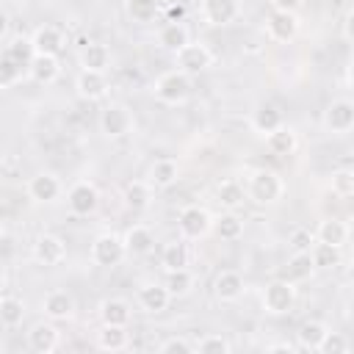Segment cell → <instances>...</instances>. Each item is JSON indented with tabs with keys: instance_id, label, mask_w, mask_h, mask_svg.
<instances>
[{
	"instance_id": "cell-10",
	"label": "cell",
	"mask_w": 354,
	"mask_h": 354,
	"mask_svg": "<svg viewBox=\"0 0 354 354\" xmlns=\"http://www.w3.org/2000/svg\"><path fill=\"white\" fill-rule=\"evenodd\" d=\"M33 260L39 263V266H44V268H53V266H61L64 260H66V243H64V238H58V235H53V232H44V235H39L36 241H33Z\"/></svg>"
},
{
	"instance_id": "cell-15",
	"label": "cell",
	"mask_w": 354,
	"mask_h": 354,
	"mask_svg": "<svg viewBox=\"0 0 354 354\" xmlns=\"http://www.w3.org/2000/svg\"><path fill=\"white\" fill-rule=\"evenodd\" d=\"M266 33L271 41L277 44H288L296 39L299 33V19L296 14H288V11H274L268 19H266Z\"/></svg>"
},
{
	"instance_id": "cell-7",
	"label": "cell",
	"mask_w": 354,
	"mask_h": 354,
	"mask_svg": "<svg viewBox=\"0 0 354 354\" xmlns=\"http://www.w3.org/2000/svg\"><path fill=\"white\" fill-rule=\"evenodd\" d=\"M324 130L332 133V136H346L351 133L354 127V102L348 97H340V100H332L326 108H324Z\"/></svg>"
},
{
	"instance_id": "cell-36",
	"label": "cell",
	"mask_w": 354,
	"mask_h": 354,
	"mask_svg": "<svg viewBox=\"0 0 354 354\" xmlns=\"http://www.w3.org/2000/svg\"><path fill=\"white\" fill-rule=\"evenodd\" d=\"M97 348L102 351H122L127 348V326H105L97 332Z\"/></svg>"
},
{
	"instance_id": "cell-52",
	"label": "cell",
	"mask_w": 354,
	"mask_h": 354,
	"mask_svg": "<svg viewBox=\"0 0 354 354\" xmlns=\"http://www.w3.org/2000/svg\"><path fill=\"white\" fill-rule=\"evenodd\" d=\"M3 246H6V230L0 227V252H3Z\"/></svg>"
},
{
	"instance_id": "cell-30",
	"label": "cell",
	"mask_w": 354,
	"mask_h": 354,
	"mask_svg": "<svg viewBox=\"0 0 354 354\" xmlns=\"http://www.w3.org/2000/svg\"><path fill=\"white\" fill-rule=\"evenodd\" d=\"M313 235H315V241H321V243L343 246V243H346V238H348V227H346L340 218H321Z\"/></svg>"
},
{
	"instance_id": "cell-49",
	"label": "cell",
	"mask_w": 354,
	"mask_h": 354,
	"mask_svg": "<svg viewBox=\"0 0 354 354\" xmlns=\"http://www.w3.org/2000/svg\"><path fill=\"white\" fill-rule=\"evenodd\" d=\"M266 351H268V354H277V351H288V354H293V351H296V343H271Z\"/></svg>"
},
{
	"instance_id": "cell-45",
	"label": "cell",
	"mask_w": 354,
	"mask_h": 354,
	"mask_svg": "<svg viewBox=\"0 0 354 354\" xmlns=\"http://www.w3.org/2000/svg\"><path fill=\"white\" fill-rule=\"evenodd\" d=\"M288 243H290V249H293V252H310V246L315 243V235H313L307 227H296V230L290 232Z\"/></svg>"
},
{
	"instance_id": "cell-18",
	"label": "cell",
	"mask_w": 354,
	"mask_h": 354,
	"mask_svg": "<svg viewBox=\"0 0 354 354\" xmlns=\"http://www.w3.org/2000/svg\"><path fill=\"white\" fill-rule=\"evenodd\" d=\"M58 346H61V332H58L53 324L39 321V324L30 326V332H28V348H30V351H36V354H50V351H55Z\"/></svg>"
},
{
	"instance_id": "cell-11",
	"label": "cell",
	"mask_w": 354,
	"mask_h": 354,
	"mask_svg": "<svg viewBox=\"0 0 354 354\" xmlns=\"http://www.w3.org/2000/svg\"><path fill=\"white\" fill-rule=\"evenodd\" d=\"M202 22L210 28H224L232 25L241 14V3L238 0H202Z\"/></svg>"
},
{
	"instance_id": "cell-24",
	"label": "cell",
	"mask_w": 354,
	"mask_h": 354,
	"mask_svg": "<svg viewBox=\"0 0 354 354\" xmlns=\"http://www.w3.org/2000/svg\"><path fill=\"white\" fill-rule=\"evenodd\" d=\"M130 318H133V313H130V304L124 299L111 296V299L100 301V321L105 326H127Z\"/></svg>"
},
{
	"instance_id": "cell-13",
	"label": "cell",
	"mask_w": 354,
	"mask_h": 354,
	"mask_svg": "<svg viewBox=\"0 0 354 354\" xmlns=\"http://www.w3.org/2000/svg\"><path fill=\"white\" fill-rule=\"evenodd\" d=\"M213 293H216V299H218L221 304H232V301H238V299L246 293V282H243V277H241L238 271L224 268V271H218L216 279H213Z\"/></svg>"
},
{
	"instance_id": "cell-12",
	"label": "cell",
	"mask_w": 354,
	"mask_h": 354,
	"mask_svg": "<svg viewBox=\"0 0 354 354\" xmlns=\"http://www.w3.org/2000/svg\"><path fill=\"white\" fill-rule=\"evenodd\" d=\"M108 88H111V83H108L105 72L80 69L77 77H75V91H77V97L86 100V102H100V100H105V97H108Z\"/></svg>"
},
{
	"instance_id": "cell-39",
	"label": "cell",
	"mask_w": 354,
	"mask_h": 354,
	"mask_svg": "<svg viewBox=\"0 0 354 354\" xmlns=\"http://www.w3.org/2000/svg\"><path fill=\"white\" fill-rule=\"evenodd\" d=\"M194 288V274L188 268H174L169 271V279H166V290L171 293V299H180V296H188Z\"/></svg>"
},
{
	"instance_id": "cell-28",
	"label": "cell",
	"mask_w": 354,
	"mask_h": 354,
	"mask_svg": "<svg viewBox=\"0 0 354 354\" xmlns=\"http://www.w3.org/2000/svg\"><path fill=\"white\" fill-rule=\"evenodd\" d=\"M216 199H218V205L221 207H227V210H238L243 202H246V188H243V183H238V180H221L218 185H216Z\"/></svg>"
},
{
	"instance_id": "cell-38",
	"label": "cell",
	"mask_w": 354,
	"mask_h": 354,
	"mask_svg": "<svg viewBox=\"0 0 354 354\" xmlns=\"http://www.w3.org/2000/svg\"><path fill=\"white\" fill-rule=\"evenodd\" d=\"M22 318H25V304H22V299H17V296H3V299H0V324L11 329V326H19Z\"/></svg>"
},
{
	"instance_id": "cell-9",
	"label": "cell",
	"mask_w": 354,
	"mask_h": 354,
	"mask_svg": "<svg viewBox=\"0 0 354 354\" xmlns=\"http://www.w3.org/2000/svg\"><path fill=\"white\" fill-rule=\"evenodd\" d=\"M66 205H69L72 216H80V218L94 216L97 207H100V191H97V185L88 183V180L72 183V188L66 191Z\"/></svg>"
},
{
	"instance_id": "cell-29",
	"label": "cell",
	"mask_w": 354,
	"mask_h": 354,
	"mask_svg": "<svg viewBox=\"0 0 354 354\" xmlns=\"http://www.w3.org/2000/svg\"><path fill=\"white\" fill-rule=\"evenodd\" d=\"M188 260H191V252H188V241L183 238H174L163 246L160 252V263L166 271H174V268H188Z\"/></svg>"
},
{
	"instance_id": "cell-5",
	"label": "cell",
	"mask_w": 354,
	"mask_h": 354,
	"mask_svg": "<svg viewBox=\"0 0 354 354\" xmlns=\"http://www.w3.org/2000/svg\"><path fill=\"white\" fill-rule=\"evenodd\" d=\"M210 224H213V216L202 205H188L177 216V230H180V238L183 241H199V238H205L210 232Z\"/></svg>"
},
{
	"instance_id": "cell-50",
	"label": "cell",
	"mask_w": 354,
	"mask_h": 354,
	"mask_svg": "<svg viewBox=\"0 0 354 354\" xmlns=\"http://www.w3.org/2000/svg\"><path fill=\"white\" fill-rule=\"evenodd\" d=\"M8 25H11V22H8V14L0 8V41L8 36Z\"/></svg>"
},
{
	"instance_id": "cell-6",
	"label": "cell",
	"mask_w": 354,
	"mask_h": 354,
	"mask_svg": "<svg viewBox=\"0 0 354 354\" xmlns=\"http://www.w3.org/2000/svg\"><path fill=\"white\" fill-rule=\"evenodd\" d=\"M124 243L116 232H102L91 243V263L100 268H116L124 260Z\"/></svg>"
},
{
	"instance_id": "cell-16",
	"label": "cell",
	"mask_w": 354,
	"mask_h": 354,
	"mask_svg": "<svg viewBox=\"0 0 354 354\" xmlns=\"http://www.w3.org/2000/svg\"><path fill=\"white\" fill-rule=\"evenodd\" d=\"M25 191L33 202H55L61 196V180L53 171H39L28 180Z\"/></svg>"
},
{
	"instance_id": "cell-32",
	"label": "cell",
	"mask_w": 354,
	"mask_h": 354,
	"mask_svg": "<svg viewBox=\"0 0 354 354\" xmlns=\"http://www.w3.org/2000/svg\"><path fill=\"white\" fill-rule=\"evenodd\" d=\"M124 11H127V17L133 22L149 25L160 14V0H124Z\"/></svg>"
},
{
	"instance_id": "cell-44",
	"label": "cell",
	"mask_w": 354,
	"mask_h": 354,
	"mask_svg": "<svg viewBox=\"0 0 354 354\" xmlns=\"http://www.w3.org/2000/svg\"><path fill=\"white\" fill-rule=\"evenodd\" d=\"M346 351H348V340L343 337V332L326 329L318 343V354H346Z\"/></svg>"
},
{
	"instance_id": "cell-48",
	"label": "cell",
	"mask_w": 354,
	"mask_h": 354,
	"mask_svg": "<svg viewBox=\"0 0 354 354\" xmlns=\"http://www.w3.org/2000/svg\"><path fill=\"white\" fill-rule=\"evenodd\" d=\"M271 6H274V11H288V14H296V11L304 6V0H271Z\"/></svg>"
},
{
	"instance_id": "cell-17",
	"label": "cell",
	"mask_w": 354,
	"mask_h": 354,
	"mask_svg": "<svg viewBox=\"0 0 354 354\" xmlns=\"http://www.w3.org/2000/svg\"><path fill=\"white\" fill-rule=\"evenodd\" d=\"M122 243H124V254H127V257H147V254L155 249V235H152L149 227L133 224V227H127V232L122 235Z\"/></svg>"
},
{
	"instance_id": "cell-51",
	"label": "cell",
	"mask_w": 354,
	"mask_h": 354,
	"mask_svg": "<svg viewBox=\"0 0 354 354\" xmlns=\"http://www.w3.org/2000/svg\"><path fill=\"white\" fill-rule=\"evenodd\" d=\"M6 285H8V274H6V268L0 266V293L6 290Z\"/></svg>"
},
{
	"instance_id": "cell-35",
	"label": "cell",
	"mask_w": 354,
	"mask_h": 354,
	"mask_svg": "<svg viewBox=\"0 0 354 354\" xmlns=\"http://www.w3.org/2000/svg\"><path fill=\"white\" fill-rule=\"evenodd\" d=\"M329 326L324 321H304L296 332V348H304V351H318V343L324 337Z\"/></svg>"
},
{
	"instance_id": "cell-40",
	"label": "cell",
	"mask_w": 354,
	"mask_h": 354,
	"mask_svg": "<svg viewBox=\"0 0 354 354\" xmlns=\"http://www.w3.org/2000/svg\"><path fill=\"white\" fill-rule=\"evenodd\" d=\"M230 340L224 337V335H216V332H210V335H202L196 343H194V351H199V354H230Z\"/></svg>"
},
{
	"instance_id": "cell-37",
	"label": "cell",
	"mask_w": 354,
	"mask_h": 354,
	"mask_svg": "<svg viewBox=\"0 0 354 354\" xmlns=\"http://www.w3.org/2000/svg\"><path fill=\"white\" fill-rule=\"evenodd\" d=\"M313 271H315V266H313L310 252H293L290 260H288L285 279H290V282H301V279H310Z\"/></svg>"
},
{
	"instance_id": "cell-31",
	"label": "cell",
	"mask_w": 354,
	"mask_h": 354,
	"mask_svg": "<svg viewBox=\"0 0 354 354\" xmlns=\"http://www.w3.org/2000/svg\"><path fill=\"white\" fill-rule=\"evenodd\" d=\"M210 230H213L221 241H238V238L243 235V218L235 216V210H227V213H221L218 218H213Z\"/></svg>"
},
{
	"instance_id": "cell-23",
	"label": "cell",
	"mask_w": 354,
	"mask_h": 354,
	"mask_svg": "<svg viewBox=\"0 0 354 354\" xmlns=\"http://www.w3.org/2000/svg\"><path fill=\"white\" fill-rule=\"evenodd\" d=\"M282 124H285L282 111L277 105H271V102H263V105H257L252 111V130L260 133V136H268V133H274Z\"/></svg>"
},
{
	"instance_id": "cell-33",
	"label": "cell",
	"mask_w": 354,
	"mask_h": 354,
	"mask_svg": "<svg viewBox=\"0 0 354 354\" xmlns=\"http://www.w3.org/2000/svg\"><path fill=\"white\" fill-rule=\"evenodd\" d=\"M266 138V147H268V152L271 155H290L293 149H296V133L288 127V124H282V127H277L274 133H268V136H263Z\"/></svg>"
},
{
	"instance_id": "cell-41",
	"label": "cell",
	"mask_w": 354,
	"mask_h": 354,
	"mask_svg": "<svg viewBox=\"0 0 354 354\" xmlns=\"http://www.w3.org/2000/svg\"><path fill=\"white\" fill-rule=\"evenodd\" d=\"M25 66H19L14 58H8L6 53H0V88H11L22 80Z\"/></svg>"
},
{
	"instance_id": "cell-3",
	"label": "cell",
	"mask_w": 354,
	"mask_h": 354,
	"mask_svg": "<svg viewBox=\"0 0 354 354\" xmlns=\"http://www.w3.org/2000/svg\"><path fill=\"white\" fill-rule=\"evenodd\" d=\"M296 299H299V290H296V282L290 279H271L260 293L263 310L268 315H288L296 307Z\"/></svg>"
},
{
	"instance_id": "cell-2",
	"label": "cell",
	"mask_w": 354,
	"mask_h": 354,
	"mask_svg": "<svg viewBox=\"0 0 354 354\" xmlns=\"http://www.w3.org/2000/svg\"><path fill=\"white\" fill-rule=\"evenodd\" d=\"M152 97L163 105H183L191 97V75L180 69H169L152 80Z\"/></svg>"
},
{
	"instance_id": "cell-8",
	"label": "cell",
	"mask_w": 354,
	"mask_h": 354,
	"mask_svg": "<svg viewBox=\"0 0 354 354\" xmlns=\"http://www.w3.org/2000/svg\"><path fill=\"white\" fill-rule=\"evenodd\" d=\"M130 130H133V113H130L127 105L111 102V105L100 113V133H102L105 138L116 141V138H124Z\"/></svg>"
},
{
	"instance_id": "cell-42",
	"label": "cell",
	"mask_w": 354,
	"mask_h": 354,
	"mask_svg": "<svg viewBox=\"0 0 354 354\" xmlns=\"http://www.w3.org/2000/svg\"><path fill=\"white\" fill-rule=\"evenodd\" d=\"M6 55H8V58H14L19 66H25V69H28V64H30V58H33L36 53H33V44H30V39H25V36H17V39H11V44L6 47Z\"/></svg>"
},
{
	"instance_id": "cell-26",
	"label": "cell",
	"mask_w": 354,
	"mask_h": 354,
	"mask_svg": "<svg viewBox=\"0 0 354 354\" xmlns=\"http://www.w3.org/2000/svg\"><path fill=\"white\" fill-rule=\"evenodd\" d=\"M122 199L127 210H147L152 202V185L147 180H130L122 188Z\"/></svg>"
},
{
	"instance_id": "cell-19",
	"label": "cell",
	"mask_w": 354,
	"mask_h": 354,
	"mask_svg": "<svg viewBox=\"0 0 354 354\" xmlns=\"http://www.w3.org/2000/svg\"><path fill=\"white\" fill-rule=\"evenodd\" d=\"M171 301V293L166 290V285H158V282H147L138 288V307L149 315H158L169 307Z\"/></svg>"
},
{
	"instance_id": "cell-4",
	"label": "cell",
	"mask_w": 354,
	"mask_h": 354,
	"mask_svg": "<svg viewBox=\"0 0 354 354\" xmlns=\"http://www.w3.org/2000/svg\"><path fill=\"white\" fill-rule=\"evenodd\" d=\"M213 50L207 47V44H202V41H185L180 50H174V69H180V72H185V75H199V72H205V69H210L213 66Z\"/></svg>"
},
{
	"instance_id": "cell-27",
	"label": "cell",
	"mask_w": 354,
	"mask_h": 354,
	"mask_svg": "<svg viewBox=\"0 0 354 354\" xmlns=\"http://www.w3.org/2000/svg\"><path fill=\"white\" fill-rule=\"evenodd\" d=\"M185 41H191V33L185 28V22H163L160 30H158V47L174 53L180 50Z\"/></svg>"
},
{
	"instance_id": "cell-20",
	"label": "cell",
	"mask_w": 354,
	"mask_h": 354,
	"mask_svg": "<svg viewBox=\"0 0 354 354\" xmlns=\"http://www.w3.org/2000/svg\"><path fill=\"white\" fill-rule=\"evenodd\" d=\"M41 310L50 321H69L75 315V299L66 290H50L41 301Z\"/></svg>"
},
{
	"instance_id": "cell-1",
	"label": "cell",
	"mask_w": 354,
	"mask_h": 354,
	"mask_svg": "<svg viewBox=\"0 0 354 354\" xmlns=\"http://www.w3.org/2000/svg\"><path fill=\"white\" fill-rule=\"evenodd\" d=\"M246 199L254 205H277L285 194V183L274 169H254L246 180Z\"/></svg>"
},
{
	"instance_id": "cell-53",
	"label": "cell",
	"mask_w": 354,
	"mask_h": 354,
	"mask_svg": "<svg viewBox=\"0 0 354 354\" xmlns=\"http://www.w3.org/2000/svg\"><path fill=\"white\" fill-rule=\"evenodd\" d=\"M3 160H6V155H3V149H0V169H3Z\"/></svg>"
},
{
	"instance_id": "cell-47",
	"label": "cell",
	"mask_w": 354,
	"mask_h": 354,
	"mask_svg": "<svg viewBox=\"0 0 354 354\" xmlns=\"http://www.w3.org/2000/svg\"><path fill=\"white\" fill-rule=\"evenodd\" d=\"M160 11L166 14V22H185V6L183 3H169V6H160Z\"/></svg>"
},
{
	"instance_id": "cell-22",
	"label": "cell",
	"mask_w": 354,
	"mask_h": 354,
	"mask_svg": "<svg viewBox=\"0 0 354 354\" xmlns=\"http://www.w3.org/2000/svg\"><path fill=\"white\" fill-rule=\"evenodd\" d=\"M28 75H30L33 83H39V86H50V83L58 80V75H61V64H58L55 55H33L30 64H28Z\"/></svg>"
},
{
	"instance_id": "cell-43",
	"label": "cell",
	"mask_w": 354,
	"mask_h": 354,
	"mask_svg": "<svg viewBox=\"0 0 354 354\" xmlns=\"http://www.w3.org/2000/svg\"><path fill=\"white\" fill-rule=\"evenodd\" d=\"M329 188H332L335 196L348 199V196L354 194V171H351V169H337V171H332Z\"/></svg>"
},
{
	"instance_id": "cell-34",
	"label": "cell",
	"mask_w": 354,
	"mask_h": 354,
	"mask_svg": "<svg viewBox=\"0 0 354 354\" xmlns=\"http://www.w3.org/2000/svg\"><path fill=\"white\" fill-rule=\"evenodd\" d=\"M310 257H313V266L321 268V271H329V268H337L343 254H340V246H332V243H321L315 241L310 246Z\"/></svg>"
},
{
	"instance_id": "cell-54",
	"label": "cell",
	"mask_w": 354,
	"mask_h": 354,
	"mask_svg": "<svg viewBox=\"0 0 354 354\" xmlns=\"http://www.w3.org/2000/svg\"><path fill=\"white\" fill-rule=\"evenodd\" d=\"M0 299H3V293H0Z\"/></svg>"
},
{
	"instance_id": "cell-25",
	"label": "cell",
	"mask_w": 354,
	"mask_h": 354,
	"mask_svg": "<svg viewBox=\"0 0 354 354\" xmlns=\"http://www.w3.org/2000/svg\"><path fill=\"white\" fill-rule=\"evenodd\" d=\"M177 177H180V163H177L174 158H158V160L149 166L147 183H149L152 188H169V185L177 183Z\"/></svg>"
},
{
	"instance_id": "cell-46",
	"label": "cell",
	"mask_w": 354,
	"mask_h": 354,
	"mask_svg": "<svg viewBox=\"0 0 354 354\" xmlns=\"http://www.w3.org/2000/svg\"><path fill=\"white\" fill-rule=\"evenodd\" d=\"M160 354H194V343L185 340V337H166L160 346H158Z\"/></svg>"
},
{
	"instance_id": "cell-21",
	"label": "cell",
	"mask_w": 354,
	"mask_h": 354,
	"mask_svg": "<svg viewBox=\"0 0 354 354\" xmlns=\"http://www.w3.org/2000/svg\"><path fill=\"white\" fill-rule=\"evenodd\" d=\"M77 64H80V69L108 72V66H111V50H108L102 41H88V44H83V50L77 53Z\"/></svg>"
},
{
	"instance_id": "cell-14",
	"label": "cell",
	"mask_w": 354,
	"mask_h": 354,
	"mask_svg": "<svg viewBox=\"0 0 354 354\" xmlns=\"http://www.w3.org/2000/svg\"><path fill=\"white\" fill-rule=\"evenodd\" d=\"M30 44H33V53H36V55H55V58H58V55L64 53V47H66V39H64L61 28H55V25H41V28L33 30Z\"/></svg>"
}]
</instances>
